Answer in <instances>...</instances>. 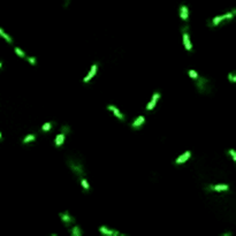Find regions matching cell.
I'll return each instance as SVG.
<instances>
[{"instance_id": "cell-5", "label": "cell", "mask_w": 236, "mask_h": 236, "mask_svg": "<svg viewBox=\"0 0 236 236\" xmlns=\"http://www.w3.org/2000/svg\"><path fill=\"white\" fill-rule=\"evenodd\" d=\"M99 231L101 233V234H104V235H107V236H118V235L125 236L123 234H121L120 231H113V229H110V228H107V227H105V226H101V227L99 228Z\"/></svg>"}, {"instance_id": "cell-23", "label": "cell", "mask_w": 236, "mask_h": 236, "mask_svg": "<svg viewBox=\"0 0 236 236\" xmlns=\"http://www.w3.org/2000/svg\"><path fill=\"white\" fill-rule=\"evenodd\" d=\"M26 60L30 62V65H32V66H35L36 65V58H32V57H26Z\"/></svg>"}, {"instance_id": "cell-25", "label": "cell", "mask_w": 236, "mask_h": 236, "mask_svg": "<svg viewBox=\"0 0 236 236\" xmlns=\"http://www.w3.org/2000/svg\"><path fill=\"white\" fill-rule=\"evenodd\" d=\"M1 67H2V63L0 62V68H1Z\"/></svg>"}, {"instance_id": "cell-13", "label": "cell", "mask_w": 236, "mask_h": 236, "mask_svg": "<svg viewBox=\"0 0 236 236\" xmlns=\"http://www.w3.org/2000/svg\"><path fill=\"white\" fill-rule=\"evenodd\" d=\"M65 137H66V132H65V131H61V132H60L59 135H57L55 139H54L55 146H57V147H60L61 145H62L63 142H65Z\"/></svg>"}, {"instance_id": "cell-19", "label": "cell", "mask_w": 236, "mask_h": 236, "mask_svg": "<svg viewBox=\"0 0 236 236\" xmlns=\"http://www.w3.org/2000/svg\"><path fill=\"white\" fill-rule=\"evenodd\" d=\"M188 75L192 79H197V77L199 76V75L197 74V72H196V70H194V69H189V70H188Z\"/></svg>"}, {"instance_id": "cell-9", "label": "cell", "mask_w": 236, "mask_h": 236, "mask_svg": "<svg viewBox=\"0 0 236 236\" xmlns=\"http://www.w3.org/2000/svg\"><path fill=\"white\" fill-rule=\"evenodd\" d=\"M144 123H145V118L143 115H139L135 119V121L132 122L131 127H132V129H139Z\"/></svg>"}, {"instance_id": "cell-24", "label": "cell", "mask_w": 236, "mask_h": 236, "mask_svg": "<svg viewBox=\"0 0 236 236\" xmlns=\"http://www.w3.org/2000/svg\"><path fill=\"white\" fill-rule=\"evenodd\" d=\"M228 152H229V154H231V158H233V160H234V161H236V152H235V151H234L233 149H231V150H229Z\"/></svg>"}, {"instance_id": "cell-22", "label": "cell", "mask_w": 236, "mask_h": 236, "mask_svg": "<svg viewBox=\"0 0 236 236\" xmlns=\"http://www.w3.org/2000/svg\"><path fill=\"white\" fill-rule=\"evenodd\" d=\"M228 79L231 81V83H235V82H236V76L234 75V74L229 73V74H228Z\"/></svg>"}, {"instance_id": "cell-1", "label": "cell", "mask_w": 236, "mask_h": 236, "mask_svg": "<svg viewBox=\"0 0 236 236\" xmlns=\"http://www.w3.org/2000/svg\"><path fill=\"white\" fill-rule=\"evenodd\" d=\"M68 166L74 173L76 174L79 178H84L85 176V171H84L83 164L79 163V160H75V159H70L68 161Z\"/></svg>"}, {"instance_id": "cell-3", "label": "cell", "mask_w": 236, "mask_h": 236, "mask_svg": "<svg viewBox=\"0 0 236 236\" xmlns=\"http://www.w3.org/2000/svg\"><path fill=\"white\" fill-rule=\"evenodd\" d=\"M196 81V85H197V88L199 90V92H207L209 91V83H210V81L207 79H205L203 76H198L197 79H195Z\"/></svg>"}, {"instance_id": "cell-15", "label": "cell", "mask_w": 236, "mask_h": 236, "mask_svg": "<svg viewBox=\"0 0 236 236\" xmlns=\"http://www.w3.org/2000/svg\"><path fill=\"white\" fill-rule=\"evenodd\" d=\"M69 233H70V235L72 236H82V234H83L79 226H74V227H72V228L69 229Z\"/></svg>"}, {"instance_id": "cell-21", "label": "cell", "mask_w": 236, "mask_h": 236, "mask_svg": "<svg viewBox=\"0 0 236 236\" xmlns=\"http://www.w3.org/2000/svg\"><path fill=\"white\" fill-rule=\"evenodd\" d=\"M14 51H15V53L19 55V57H21V58H26V53L22 51L21 48H19V47H15L14 48Z\"/></svg>"}, {"instance_id": "cell-17", "label": "cell", "mask_w": 236, "mask_h": 236, "mask_svg": "<svg viewBox=\"0 0 236 236\" xmlns=\"http://www.w3.org/2000/svg\"><path fill=\"white\" fill-rule=\"evenodd\" d=\"M0 36L2 37L4 39H6V42L8 43V44H12V43H13V41H12L11 37L8 36V35H7V33H6V32L4 31V30H2L1 28H0Z\"/></svg>"}, {"instance_id": "cell-10", "label": "cell", "mask_w": 236, "mask_h": 236, "mask_svg": "<svg viewBox=\"0 0 236 236\" xmlns=\"http://www.w3.org/2000/svg\"><path fill=\"white\" fill-rule=\"evenodd\" d=\"M190 157H191V152H190V151H185V152L182 153V154H181V156H180V157H178V159L175 160V164H176V165H181V164H184Z\"/></svg>"}, {"instance_id": "cell-20", "label": "cell", "mask_w": 236, "mask_h": 236, "mask_svg": "<svg viewBox=\"0 0 236 236\" xmlns=\"http://www.w3.org/2000/svg\"><path fill=\"white\" fill-rule=\"evenodd\" d=\"M52 128V123L51 122H46L42 126V131H48Z\"/></svg>"}, {"instance_id": "cell-11", "label": "cell", "mask_w": 236, "mask_h": 236, "mask_svg": "<svg viewBox=\"0 0 236 236\" xmlns=\"http://www.w3.org/2000/svg\"><path fill=\"white\" fill-rule=\"evenodd\" d=\"M107 108H108L110 111H112V112L114 113V115H115L116 118L119 119V120H121V121H125V120H126L125 115H123V114L121 113L120 111H119V108H118V107H115V106H113V105H108V106H107Z\"/></svg>"}, {"instance_id": "cell-2", "label": "cell", "mask_w": 236, "mask_h": 236, "mask_svg": "<svg viewBox=\"0 0 236 236\" xmlns=\"http://www.w3.org/2000/svg\"><path fill=\"white\" fill-rule=\"evenodd\" d=\"M181 31L183 33V43H184V46L185 48L188 50L189 52L192 51V44L190 42V37H189V26H184L181 28Z\"/></svg>"}, {"instance_id": "cell-7", "label": "cell", "mask_w": 236, "mask_h": 236, "mask_svg": "<svg viewBox=\"0 0 236 236\" xmlns=\"http://www.w3.org/2000/svg\"><path fill=\"white\" fill-rule=\"evenodd\" d=\"M207 189L210 191H228L229 185L228 184H215V185H209Z\"/></svg>"}, {"instance_id": "cell-18", "label": "cell", "mask_w": 236, "mask_h": 236, "mask_svg": "<svg viewBox=\"0 0 236 236\" xmlns=\"http://www.w3.org/2000/svg\"><path fill=\"white\" fill-rule=\"evenodd\" d=\"M79 181H81L82 187L84 188V191H89V190H90V185H89V183H88V181H86V178H79Z\"/></svg>"}, {"instance_id": "cell-14", "label": "cell", "mask_w": 236, "mask_h": 236, "mask_svg": "<svg viewBox=\"0 0 236 236\" xmlns=\"http://www.w3.org/2000/svg\"><path fill=\"white\" fill-rule=\"evenodd\" d=\"M226 20V17H225V14L224 15H219V16H217V17H214L212 21L210 22V24L209 26H218V24H220L222 21H225Z\"/></svg>"}, {"instance_id": "cell-12", "label": "cell", "mask_w": 236, "mask_h": 236, "mask_svg": "<svg viewBox=\"0 0 236 236\" xmlns=\"http://www.w3.org/2000/svg\"><path fill=\"white\" fill-rule=\"evenodd\" d=\"M180 17H181V20H183V21H185V22L188 21L189 9L185 5H181V7H180Z\"/></svg>"}, {"instance_id": "cell-16", "label": "cell", "mask_w": 236, "mask_h": 236, "mask_svg": "<svg viewBox=\"0 0 236 236\" xmlns=\"http://www.w3.org/2000/svg\"><path fill=\"white\" fill-rule=\"evenodd\" d=\"M35 139H36V136L32 135V134H30V135H26V136L23 138L22 143H23V144H28V143H30V142H33Z\"/></svg>"}, {"instance_id": "cell-8", "label": "cell", "mask_w": 236, "mask_h": 236, "mask_svg": "<svg viewBox=\"0 0 236 236\" xmlns=\"http://www.w3.org/2000/svg\"><path fill=\"white\" fill-rule=\"evenodd\" d=\"M159 98H160V93L159 92H154L152 96V99H151V101L147 104L146 106V111H152L154 107H156V104H157V101L159 100Z\"/></svg>"}, {"instance_id": "cell-6", "label": "cell", "mask_w": 236, "mask_h": 236, "mask_svg": "<svg viewBox=\"0 0 236 236\" xmlns=\"http://www.w3.org/2000/svg\"><path fill=\"white\" fill-rule=\"evenodd\" d=\"M97 69H98V63H94V65H92L91 69L89 70V74L84 77V79H83L84 83H89L90 81H91V79H92L94 75H96V73H97Z\"/></svg>"}, {"instance_id": "cell-26", "label": "cell", "mask_w": 236, "mask_h": 236, "mask_svg": "<svg viewBox=\"0 0 236 236\" xmlns=\"http://www.w3.org/2000/svg\"><path fill=\"white\" fill-rule=\"evenodd\" d=\"M0 139H1V132H0Z\"/></svg>"}, {"instance_id": "cell-4", "label": "cell", "mask_w": 236, "mask_h": 236, "mask_svg": "<svg viewBox=\"0 0 236 236\" xmlns=\"http://www.w3.org/2000/svg\"><path fill=\"white\" fill-rule=\"evenodd\" d=\"M59 217H60V219L62 221L65 225L68 227L70 224H74L75 222V218H73L72 215L69 214L68 211H66V212H61V213H59Z\"/></svg>"}]
</instances>
